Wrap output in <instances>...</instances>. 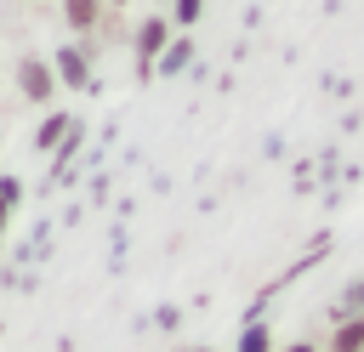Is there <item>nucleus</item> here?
<instances>
[{"mask_svg": "<svg viewBox=\"0 0 364 352\" xmlns=\"http://www.w3.org/2000/svg\"><path fill=\"white\" fill-rule=\"evenodd\" d=\"M11 85H17V97H23V102H34V108H51V102H57V91H63V79H57L51 57H34V51H23V57L11 62Z\"/></svg>", "mask_w": 364, "mask_h": 352, "instance_id": "obj_1", "label": "nucleus"}, {"mask_svg": "<svg viewBox=\"0 0 364 352\" xmlns=\"http://www.w3.org/2000/svg\"><path fill=\"white\" fill-rule=\"evenodd\" d=\"M171 40H176V23H171L165 11H148V17L131 28V57H136V68H142V74H154Z\"/></svg>", "mask_w": 364, "mask_h": 352, "instance_id": "obj_2", "label": "nucleus"}, {"mask_svg": "<svg viewBox=\"0 0 364 352\" xmlns=\"http://www.w3.org/2000/svg\"><path fill=\"white\" fill-rule=\"evenodd\" d=\"M91 57H97V40H63L51 51V68H57V79L68 91H85L91 85Z\"/></svg>", "mask_w": 364, "mask_h": 352, "instance_id": "obj_3", "label": "nucleus"}, {"mask_svg": "<svg viewBox=\"0 0 364 352\" xmlns=\"http://www.w3.org/2000/svg\"><path fill=\"white\" fill-rule=\"evenodd\" d=\"M57 11L74 40H97V28L108 23V0H57Z\"/></svg>", "mask_w": 364, "mask_h": 352, "instance_id": "obj_4", "label": "nucleus"}, {"mask_svg": "<svg viewBox=\"0 0 364 352\" xmlns=\"http://www.w3.org/2000/svg\"><path fill=\"white\" fill-rule=\"evenodd\" d=\"M324 352H364V312H341L330 341H324Z\"/></svg>", "mask_w": 364, "mask_h": 352, "instance_id": "obj_5", "label": "nucleus"}, {"mask_svg": "<svg viewBox=\"0 0 364 352\" xmlns=\"http://www.w3.org/2000/svg\"><path fill=\"white\" fill-rule=\"evenodd\" d=\"M74 131V119L68 114H46L40 119V131H34V148H63V136Z\"/></svg>", "mask_w": 364, "mask_h": 352, "instance_id": "obj_6", "label": "nucleus"}, {"mask_svg": "<svg viewBox=\"0 0 364 352\" xmlns=\"http://www.w3.org/2000/svg\"><path fill=\"white\" fill-rule=\"evenodd\" d=\"M17 204H23V182H17V176H0V233L11 227Z\"/></svg>", "mask_w": 364, "mask_h": 352, "instance_id": "obj_7", "label": "nucleus"}, {"mask_svg": "<svg viewBox=\"0 0 364 352\" xmlns=\"http://www.w3.org/2000/svg\"><path fill=\"white\" fill-rule=\"evenodd\" d=\"M188 57H193V45H188V34H176V40L165 45V57H159V74H176V68H188Z\"/></svg>", "mask_w": 364, "mask_h": 352, "instance_id": "obj_8", "label": "nucleus"}, {"mask_svg": "<svg viewBox=\"0 0 364 352\" xmlns=\"http://www.w3.org/2000/svg\"><path fill=\"white\" fill-rule=\"evenodd\" d=\"M233 352H273V329L267 324H245V335H239Z\"/></svg>", "mask_w": 364, "mask_h": 352, "instance_id": "obj_9", "label": "nucleus"}, {"mask_svg": "<svg viewBox=\"0 0 364 352\" xmlns=\"http://www.w3.org/2000/svg\"><path fill=\"white\" fill-rule=\"evenodd\" d=\"M199 11H205V0H171V23H176V28H193Z\"/></svg>", "mask_w": 364, "mask_h": 352, "instance_id": "obj_10", "label": "nucleus"}, {"mask_svg": "<svg viewBox=\"0 0 364 352\" xmlns=\"http://www.w3.org/2000/svg\"><path fill=\"white\" fill-rule=\"evenodd\" d=\"M341 312H364V273L347 284V295H341ZM341 312H336V318H341Z\"/></svg>", "mask_w": 364, "mask_h": 352, "instance_id": "obj_11", "label": "nucleus"}, {"mask_svg": "<svg viewBox=\"0 0 364 352\" xmlns=\"http://www.w3.org/2000/svg\"><path fill=\"white\" fill-rule=\"evenodd\" d=\"M279 352H324L318 341H290V346H279Z\"/></svg>", "mask_w": 364, "mask_h": 352, "instance_id": "obj_12", "label": "nucleus"}, {"mask_svg": "<svg viewBox=\"0 0 364 352\" xmlns=\"http://www.w3.org/2000/svg\"><path fill=\"white\" fill-rule=\"evenodd\" d=\"M125 6H131V0H108V11H125Z\"/></svg>", "mask_w": 364, "mask_h": 352, "instance_id": "obj_13", "label": "nucleus"}, {"mask_svg": "<svg viewBox=\"0 0 364 352\" xmlns=\"http://www.w3.org/2000/svg\"><path fill=\"white\" fill-rule=\"evenodd\" d=\"M23 6H46V0H23Z\"/></svg>", "mask_w": 364, "mask_h": 352, "instance_id": "obj_14", "label": "nucleus"}, {"mask_svg": "<svg viewBox=\"0 0 364 352\" xmlns=\"http://www.w3.org/2000/svg\"><path fill=\"white\" fill-rule=\"evenodd\" d=\"M159 6H171V0H159Z\"/></svg>", "mask_w": 364, "mask_h": 352, "instance_id": "obj_15", "label": "nucleus"}]
</instances>
